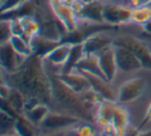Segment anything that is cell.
Instances as JSON below:
<instances>
[{
  "label": "cell",
  "instance_id": "1",
  "mask_svg": "<svg viewBox=\"0 0 151 136\" xmlns=\"http://www.w3.org/2000/svg\"><path fill=\"white\" fill-rule=\"evenodd\" d=\"M4 84L23 94L28 102H42L52 108V84L48 67L42 56L32 55L27 58L17 71L1 72Z\"/></svg>",
  "mask_w": 151,
  "mask_h": 136
},
{
  "label": "cell",
  "instance_id": "2",
  "mask_svg": "<svg viewBox=\"0 0 151 136\" xmlns=\"http://www.w3.org/2000/svg\"><path fill=\"white\" fill-rule=\"evenodd\" d=\"M47 67L52 84V109L73 115L83 122L95 124V111L86 104L80 94L69 89L54 70L48 65Z\"/></svg>",
  "mask_w": 151,
  "mask_h": 136
},
{
  "label": "cell",
  "instance_id": "3",
  "mask_svg": "<svg viewBox=\"0 0 151 136\" xmlns=\"http://www.w3.org/2000/svg\"><path fill=\"white\" fill-rule=\"evenodd\" d=\"M148 87V80L136 73L117 87V101L126 106L134 104L145 96Z\"/></svg>",
  "mask_w": 151,
  "mask_h": 136
},
{
  "label": "cell",
  "instance_id": "4",
  "mask_svg": "<svg viewBox=\"0 0 151 136\" xmlns=\"http://www.w3.org/2000/svg\"><path fill=\"white\" fill-rule=\"evenodd\" d=\"M114 44L126 48L132 52L141 61L144 70L151 71V48L146 41L132 34H117Z\"/></svg>",
  "mask_w": 151,
  "mask_h": 136
},
{
  "label": "cell",
  "instance_id": "5",
  "mask_svg": "<svg viewBox=\"0 0 151 136\" xmlns=\"http://www.w3.org/2000/svg\"><path fill=\"white\" fill-rule=\"evenodd\" d=\"M83 122L81 119L69 113L59 110H52L47 115L38 127L40 134H49L54 132L68 131L71 128Z\"/></svg>",
  "mask_w": 151,
  "mask_h": 136
},
{
  "label": "cell",
  "instance_id": "6",
  "mask_svg": "<svg viewBox=\"0 0 151 136\" xmlns=\"http://www.w3.org/2000/svg\"><path fill=\"white\" fill-rule=\"evenodd\" d=\"M132 9L120 2L104 3V21L108 25L119 27L121 25L130 24Z\"/></svg>",
  "mask_w": 151,
  "mask_h": 136
},
{
  "label": "cell",
  "instance_id": "7",
  "mask_svg": "<svg viewBox=\"0 0 151 136\" xmlns=\"http://www.w3.org/2000/svg\"><path fill=\"white\" fill-rule=\"evenodd\" d=\"M96 55L99 57V66H101V70L104 78L107 80H109L110 83L114 84L115 80H117L118 74H119L114 44L107 46L99 53H97Z\"/></svg>",
  "mask_w": 151,
  "mask_h": 136
},
{
  "label": "cell",
  "instance_id": "8",
  "mask_svg": "<svg viewBox=\"0 0 151 136\" xmlns=\"http://www.w3.org/2000/svg\"><path fill=\"white\" fill-rule=\"evenodd\" d=\"M27 58L18 54L11 42L0 43V64H1V71L4 73H13L17 71Z\"/></svg>",
  "mask_w": 151,
  "mask_h": 136
},
{
  "label": "cell",
  "instance_id": "9",
  "mask_svg": "<svg viewBox=\"0 0 151 136\" xmlns=\"http://www.w3.org/2000/svg\"><path fill=\"white\" fill-rule=\"evenodd\" d=\"M115 34L112 30H101L87 36L81 43L87 54H97L107 46L114 44Z\"/></svg>",
  "mask_w": 151,
  "mask_h": 136
},
{
  "label": "cell",
  "instance_id": "10",
  "mask_svg": "<svg viewBox=\"0 0 151 136\" xmlns=\"http://www.w3.org/2000/svg\"><path fill=\"white\" fill-rule=\"evenodd\" d=\"M116 60H117L119 73L136 74L141 70H144L141 61L126 48L119 46H115Z\"/></svg>",
  "mask_w": 151,
  "mask_h": 136
},
{
  "label": "cell",
  "instance_id": "11",
  "mask_svg": "<svg viewBox=\"0 0 151 136\" xmlns=\"http://www.w3.org/2000/svg\"><path fill=\"white\" fill-rule=\"evenodd\" d=\"M50 3L54 14L66 28L67 32L70 33L76 31L78 28L79 18L73 11V6L64 3L63 0H50Z\"/></svg>",
  "mask_w": 151,
  "mask_h": 136
},
{
  "label": "cell",
  "instance_id": "12",
  "mask_svg": "<svg viewBox=\"0 0 151 136\" xmlns=\"http://www.w3.org/2000/svg\"><path fill=\"white\" fill-rule=\"evenodd\" d=\"M73 44V43L67 41L60 42L58 46H56L53 50H51L48 54L45 55L42 59L47 63V65L54 68L59 73L61 69L66 65V63L68 62Z\"/></svg>",
  "mask_w": 151,
  "mask_h": 136
},
{
  "label": "cell",
  "instance_id": "13",
  "mask_svg": "<svg viewBox=\"0 0 151 136\" xmlns=\"http://www.w3.org/2000/svg\"><path fill=\"white\" fill-rule=\"evenodd\" d=\"M58 76L69 89H71L80 95L86 90H88L89 88H91L90 83L86 78V75L77 68H73L68 71L61 72L58 74Z\"/></svg>",
  "mask_w": 151,
  "mask_h": 136
},
{
  "label": "cell",
  "instance_id": "14",
  "mask_svg": "<svg viewBox=\"0 0 151 136\" xmlns=\"http://www.w3.org/2000/svg\"><path fill=\"white\" fill-rule=\"evenodd\" d=\"M83 73L88 78L91 88L94 89L105 100L117 101V88L113 83H110L105 78L96 74L88 73V72H83Z\"/></svg>",
  "mask_w": 151,
  "mask_h": 136
},
{
  "label": "cell",
  "instance_id": "15",
  "mask_svg": "<svg viewBox=\"0 0 151 136\" xmlns=\"http://www.w3.org/2000/svg\"><path fill=\"white\" fill-rule=\"evenodd\" d=\"M112 125L117 133L125 132V130L132 125V113L126 105L117 103L112 117Z\"/></svg>",
  "mask_w": 151,
  "mask_h": 136
},
{
  "label": "cell",
  "instance_id": "16",
  "mask_svg": "<svg viewBox=\"0 0 151 136\" xmlns=\"http://www.w3.org/2000/svg\"><path fill=\"white\" fill-rule=\"evenodd\" d=\"M51 110H52V108L50 107V105L46 104V103L38 102L36 104L32 105V106L27 107L24 111L23 115L30 123L38 128L42 122L44 121V119Z\"/></svg>",
  "mask_w": 151,
  "mask_h": 136
},
{
  "label": "cell",
  "instance_id": "17",
  "mask_svg": "<svg viewBox=\"0 0 151 136\" xmlns=\"http://www.w3.org/2000/svg\"><path fill=\"white\" fill-rule=\"evenodd\" d=\"M104 3L99 1V0H94L90 3H86L85 7L83 9L82 14L80 15L79 19L86 20V21L92 22V23L96 24H106L104 21Z\"/></svg>",
  "mask_w": 151,
  "mask_h": 136
},
{
  "label": "cell",
  "instance_id": "18",
  "mask_svg": "<svg viewBox=\"0 0 151 136\" xmlns=\"http://www.w3.org/2000/svg\"><path fill=\"white\" fill-rule=\"evenodd\" d=\"M75 68L83 72L96 74V75L104 78L101 70V66H99V57H97L96 54H87V53H85L84 56L81 58V60L77 63Z\"/></svg>",
  "mask_w": 151,
  "mask_h": 136
},
{
  "label": "cell",
  "instance_id": "19",
  "mask_svg": "<svg viewBox=\"0 0 151 136\" xmlns=\"http://www.w3.org/2000/svg\"><path fill=\"white\" fill-rule=\"evenodd\" d=\"M59 43H60V41L49 39V38L44 37L42 35L35 36L30 41L33 53L35 55H38V56H42V57H44L46 54H48L51 50H53Z\"/></svg>",
  "mask_w": 151,
  "mask_h": 136
},
{
  "label": "cell",
  "instance_id": "20",
  "mask_svg": "<svg viewBox=\"0 0 151 136\" xmlns=\"http://www.w3.org/2000/svg\"><path fill=\"white\" fill-rule=\"evenodd\" d=\"M21 21L24 27L23 37L27 41H31V39L40 34V24L33 16H24L21 17Z\"/></svg>",
  "mask_w": 151,
  "mask_h": 136
},
{
  "label": "cell",
  "instance_id": "21",
  "mask_svg": "<svg viewBox=\"0 0 151 136\" xmlns=\"http://www.w3.org/2000/svg\"><path fill=\"white\" fill-rule=\"evenodd\" d=\"M16 117L15 131L21 136H38L40 132L37 127L31 124L24 115H17Z\"/></svg>",
  "mask_w": 151,
  "mask_h": 136
},
{
  "label": "cell",
  "instance_id": "22",
  "mask_svg": "<svg viewBox=\"0 0 151 136\" xmlns=\"http://www.w3.org/2000/svg\"><path fill=\"white\" fill-rule=\"evenodd\" d=\"M67 133L68 136H99L101 134L93 125V123L87 122H81L80 124L68 130Z\"/></svg>",
  "mask_w": 151,
  "mask_h": 136
},
{
  "label": "cell",
  "instance_id": "23",
  "mask_svg": "<svg viewBox=\"0 0 151 136\" xmlns=\"http://www.w3.org/2000/svg\"><path fill=\"white\" fill-rule=\"evenodd\" d=\"M151 20V5L145 4L142 6L132 9V19H130V24L134 25H139L142 27L146 22Z\"/></svg>",
  "mask_w": 151,
  "mask_h": 136
},
{
  "label": "cell",
  "instance_id": "24",
  "mask_svg": "<svg viewBox=\"0 0 151 136\" xmlns=\"http://www.w3.org/2000/svg\"><path fill=\"white\" fill-rule=\"evenodd\" d=\"M12 46L14 48V50L20 54L21 56L25 57V58H29L32 55H34L32 46L30 44L29 41L25 39L23 36H16L14 35L9 40Z\"/></svg>",
  "mask_w": 151,
  "mask_h": 136
},
{
  "label": "cell",
  "instance_id": "25",
  "mask_svg": "<svg viewBox=\"0 0 151 136\" xmlns=\"http://www.w3.org/2000/svg\"><path fill=\"white\" fill-rule=\"evenodd\" d=\"M16 117L11 113L4 110H1L0 115V127H1V136L12 133L15 131Z\"/></svg>",
  "mask_w": 151,
  "mask_h": 136
},
{
  "label": "cell",
  "instance_id": "26",
  "mask_svg": "<svg viewBox=\"0 0 151 136\" xmlns=\"http://www.w3.org/2000/svg\"><path fill=\"white\" fill-rule=\"evenodd\" d=\"M13 31H12L11 20L6 18H1L0 22V43L9 42L13 37Z\"/></svg>",
  "mask_w": 151,
  "mask_h": 136
},
{
  "label": "cell",
  "instance_id": "27",
  "mask_svg": "<svg viewBox=\"0 0 151 136\" xmlns=\"http://www.w3.org/2000/svg\"><path fill=\"white\" fill-rule=\"evenodd\" d=\"M11 20V26L13 35L16 36H23L24 35V27L22 24L21 18H13Z\"/></svg>",
  "mask_w": 151,
  "mask_h": 136
},
{
  "label": "cell",
  "instance_id": "28",
  "mask_svg": "<svg viewBox=\"0 0 151 136\" xmlns=\"http://www.w3.org/2000/svg\"><path fill=\"white\" fill-rule=\"evenodd\" d=\"M149 123H151V100L149 101L148 105L146 107V110L144 113V117H143L142 123L140 125V129H142L143 127H145Z\"/></svg>",
  "mask_w": 151,
  "mask_h": 136
},
{
  "label": "cell",
  "instance_id": "29",
  "mask_svg": "<svg viewBox=\"0 0 151 136\" xmlns=\"http://www.w3.org/2000/svg\"><path fill=\"white\" fill-rule=\"evenodd\" d=\"M142 29L144 30L146 35H151V20H149L148 22H146V23L142 26Z\"/></svg>",
  "mask_w": 151,
  "mask_h": 136
},
{
  "label": "cell",
  "instance_id": "30",
  "mask_svg": "<svg viewBox=\"0 0 151 136\" xmlns=\"http://www.w3.org/2000/svg\"><path fill=\"white\" fill-rule=\"evenodd\" d=\"M42 136H68V133H67V131H60V132H54V133L42 134Z\"/></svg>",
  "mask_w": 151,
  "mask_h": 136
},
{
  "label": "cell",
  "instance_id": "31",
  "mask_svg": "<svg viewBox=\"0 0 151 136\" xmlns=\"http://www.w3.org/2000/svg\"><path fill=\"white\" fill-rule=\"evenodd\" d=\"M137 136H151V129H148V128H146L145 130H141L140 133L138 134Z\"/></svg>",
  "mask_w": 151,
  "mask_h": 136
},
{
  "label": "cell",
  "instance_id": "32",
  "mask_svg": "<svg viewBox=\"0 0 151 136\" xmlns=\"http://www.w3.org/2000/svg\"><path fill=\"white\" fill-rule=\"evenodd\" d=\"M77 1H79V0H63V2L66 3V4H68V5H70V6H73Z\"/></svg>",
  "mask_w": 151,
  "mask_h": 136
},
{
  "label": "cell",
  "instance_id": "33",
  "mask_svg": "<svg viewBox=\"0 0 151 136\" xmlns=\"http://www.w3.org/2000/svg\"><path fill=\"white\" fill-rule=\"evenodd\" d=\"M2 136H21L20 134H18L16 131L12 132V133H9V134H5V135H2Z\"/></svg>",
  "mask_w": 151,
  "mask_h": 136
},
{
  "label": "cell",
  "instance_id": "34",
  "mask_svg": "<svg viewBox=\"0 0 151 136\" xmlns=\"http://www.w3.org/2000/svg\"><path fill=\"white\" fill-rule=\"evenodd\" d=\"M103 3H108V2H113V1H116V0H99Z\"/></svg>",
  "mask_w": 151,
  "mask_h": 136
},
{
  "label": "cell",
  "instance_id": "35",
  "mask_svg": "<svg viewBox=\"0 0 151 136\" xmlns=\"http://www.w3.org/2000/svg\"><path fill=\"white\" fill-rule=\"evenodd\" d=\"M141 36H142V37H144V38H147V39H151V35H146V34L144 35V34H142Z\"/></svg>",
  "mask_w": 151,
  "mask_h": 136
},
{
  "label": "cell",
  "instance_id": "36",
  "mask_svg": "<svg viewBox=\"0 0 151 136\" xmlns=\"http://www.w3.org/2000/svg\"><path fill=\"white\" fill-rule=\"evenodd\" d=\"M81 1H83L84 3H90L92 1H94V0H81Z\"/></svg>",
  "mask_w": 151,
  "mask_h": 136
},
{
  "label": "cell",
  "instance_id": "37",
  "mask_svg": "<svg viewBox=\"0 0 151 136\" xmlns=\"http://www.w3.org/2000/svg\"><path fill=\"white\" fill-rule=\"evenodd\" d=\"M5 1H7V0H1V4H2V3H4Z\"/></svg>",
  "mask_w": 151,
  "mask_h": 136
},
{
  "label": "cell",
  "instance_id": "38",
  "mask_svg": "<svg viewBox=\"0 0 151 136\" xmlns=\"http://www.w3.org/2000/svg\"><path fill=\"white\" fill-rule=\"evenodd\" d=\"M38 136H42V134H40V135H38Z\"/></svg>",
  "mask_w": 151,
  "mask_h": 136
},
{
  "label": "cell",
  "instance_id": "39",
  "mask_svg": "<svg viewBox=\"0 0 151 136\" xmlns=\"http://www.w3.org/2000/svg\"><path fill=\"white\" fill-rule=\"evenodd\" d=\"M99 136H101V135H99Z\"/></svg>",
  "mask_w": 151,
  "mask_h": 136
}]
</instances>
